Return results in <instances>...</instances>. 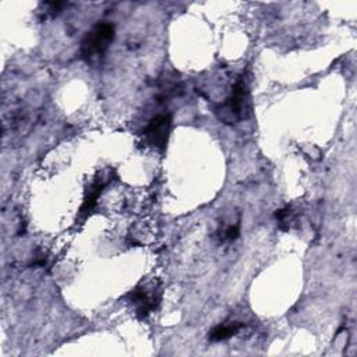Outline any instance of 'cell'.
<instances>
[{
  "label": "cell",
  "mask_w": 357,
  "mask_h": 357,
  "mask_svg": "<svg viewBox=\"0 0 357 357\" xmlns=\"http://www.w3.org/2000/svg\"><path fill=\"white\" fill-rule=\"evenodd\" d=\"M250 113V91L244 75H240L230 93L215 106L216 117L225 124H236L247 119Z\"/></svg>",
  "instance_id": "1"
},
{
  "label": "cell",
  "mask_w": 357,
  "mask_h": 357,
  "mask_svg": "<svg viewBox=\"0 0 357 357\" xmlns=\"http://www.w3.org/2000/svg\"><path fill=\"white\" fill-rule=\"evenodd\" d=\"M247 326V324L238 318H227L223 322L218 324L216 326H213L209 331V340L211 342H222V340H227L233 336H236L238 332H241L244 328Z\"/></svg>",
  "instance_id": "5"
},
{
  "label": "cell",
  "mask_w": 357,
  "mask_h": 357,
  "mask_svg": "<svg viewBox=\"0 0 357 357\" xmlns=\"http://www.w3.org/2000/svg\"><path fill=\"white\" fill-rule=\"evenodd\" d=\"M109 181H110V174H107V176H100V177L95 178V180L92 181V184H89V187H88L86 191H85L84 202H82L81 209H79V212H81L84 216H86V215H89V213L92 212V209H93V206H95V204H96V201H98V198H99L102 190L107 185Z\"/></svg>",
  "instance_id": "6"
},
{
  "label": "cell",
  "mask_w": 357,
  "mask_h": 357,
  "mask_svg": "<svg viewBox=\"0 0 357 357\" xmlns=\"http://www.w3.org/2000/svg\"><path fill=\"white\" fill-rule=\"evenodd\" d=\"M128 303L132 305L135 314L141 318H146L153 312L162 298V287L156 280L141 282L127 294Z\"/></svg>",
  "instance_id": "3"
},
{
  "label": "cell",
  "mask_w": 357,
  "mask_h": 357,
  "mask_svg": "<svg viewBox=\"0 0 357 357\" xmlns=\"http://www.w3.org/2000/svg\"><path fill=\"white\" fill-rule=\"evenodd\" d=\"M172 128V116L158 114L152 117L142 131V141L146 146L163 151L169 141V132Z\"/></svg>",
  "instance_id": "4"
},
{
  "label": "cell",
  "mask_w": 357,
  "mask_h": 357,
  "mask_svg": "<svg viewBox=\"0 0 357 357\" xmlns=\"http://www.w3.org/2000/svg\"><path fill=\"white\" fill-rule=\"evenodd\" d=\"M275 218L278 220V226L282 230H289L297 220V215H296V212L293 211L291 206H286L283 209L276 211Z\"/></svg>",
  "instance_id": "7"
},
{
  "label": "cell",
  "mask_w": 357,
  "mask_h": 357,
  "mask_svg": "<svg viewBox=\"0 0 357 357\" xmlns=\"http://www.w3.org/2000/svg\"><path fill=\"white\" fill-rule=\"evenodd\" d=\"M114 39V25L106 21L95 24L82 38L79 56L88 64H96L107 53Z\"/></svg>",
  "instance_id": "2"
},
{
  "label": "cell",
  "mask_w": 357,
  "mask_h": 357,
  "mask_svg": "<svg viewBox=\"0 0 357 357\" xmlns=\"http://www.w3.org/2000/svg\"><path fill=\"white\" fill-rule=\"evenodd\" d=\"M240 234V220L230 223L229 226H225L218 230V236L220 241H233Z\"/></svg>",
  "instance_id": "8"
}]
</instances>
